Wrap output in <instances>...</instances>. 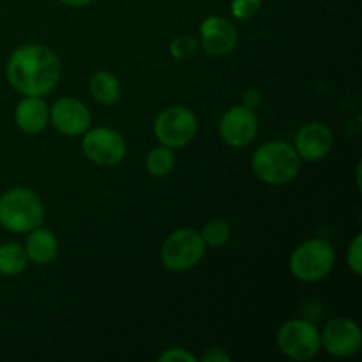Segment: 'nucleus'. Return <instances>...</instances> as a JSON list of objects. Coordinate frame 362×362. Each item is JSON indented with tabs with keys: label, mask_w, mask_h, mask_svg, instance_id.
<instances>
[{
	"label": "nucleus",
	"mask_w": 362,
	"mask_h": 362,
	"mask_svg": "<svg viewBox=\"0 0 362 362\" xmlns=\"http://www.w3.org/2000/svg\"><path fill=\"white\" fill-rule=\"evenodd\" d=\"M7 81L23 95L45 98L57 87L62 66L55 53L42 45H25L7 60Z\"/></svg>",
	"instance_id": "1"
},
{
	"label": "nucleus",
	"mask_w": 362,
	"mask_h": 362,
	"mask_svg": "<svg viewBox=\"0 0 362 362\" xmlns=\"http://www.w3.org/2000/svg\"><path fill=\"white\" fill-rule=\"evenodd\" d=\"M251 166L262 182L269 186H285L299 173L300 158L286 141H267L255 151Z\"/></svg>",
	"instance_id": "2"
},
{
	"label": "nucleus",
	"mask_w": 362,
	"mask_h": 362,
	"mask_svg": "<svg viewBox=\"0 0 362 362\" xmlns=\"http://www.w3.org/2000/svg\"><path fill=\"white\" fill-rule=\"evenodd\" d=\"M45 218L41 198L27 187H13L0 197V226L13 233H28Z\"/></svg>",
	"instance_id": "3"
},
{
	"label": "nucleus",
	"mask_w": 362,
	"mask_h": 362,
	"mask_svg": "<svg viewBox=\"0 0 362 362\" xmlns=\"http://www.w3.org/2000/svg\"><path fill=\"white\" fill-rule=\"evenodd\" d=\"M334 247L325 239H310L300 243L290 257V271L299 281L317 283L327 278L334 267Z\"/></svg>",
	"instance_id": "4"
},
{
	"label": "nucleus",
	"mask_w": 362,
	"mask_h": 362,
	"mask_svg": "<svg viewBox=\"0 0 362 362\" xmlns=\"http://www.w3.org/2000/svg\"><path fill=\"white\" fill-rule=\"evenodd\" d=\"M205 255V243L193 228H179L166 237L161 262L168 271L184 272L197 267Z\"/></svg>",
	"instance_id": "5"
},
{
	"label": "nucleus",
	"mask_w": 362,
	"mask_h": 362,
	"mask_svg": "<svg viewBox=\"0 0 362 362\" xmlns=\"http://www.w3.org/2000/svg\"><path fill=\"white\" fill-rule=\"evenodd\" d=\"M198 131L197 115L186 106H168L154 120V134L168 148H182Z\"/></svg>",
	"instance_id": "6"
},
{
	"label": "nucleus",
	"mask_w": 362,
	"mask_h": 362,
	"mask_svg": "<svg viewBox=\"0 0 362 362\" xmlns=\"http://www.w3.org/2000/svg\"><path fill=\"white\" fill-rule=\"evenodd\" d=\"M278 346L288 359L310 361L322 346L320 331L308 320H288L279 327Z\"/></svg>",
	"instance_id": "7"
},
{
	"label": "nucleus",
	"mask_w": 362,
	"mask_h": 362,
	"mask_svg": "<svg viewBox=\"0 0 362 362\" xmlns=\"http://www.w3.org/2000/svg\"><path fill=\"white\" fill-rule=\"evenodd\" d=\"M81 151L85 158L99 166H115L124 159L127 144L119 131L112 127H94L85 131Z\"/></svg>",
	"instance_id": "8"
},
{
	"label": "nucleus",
	"mask_w": 362,
	"mask_h": 362,
	"mask_svg": "<svg viewBox=\"0 0 362 362\" xmlns=\"http://www.w3.org/2000/svg\"><path fill=\"white\" fill-rule=\"evenodd\" d=\"M258 133V117L255 110L244 105L232 106L219 122V134L228 147L243 148L255 140Z\"/></svg>",
	"instance_id": "9"
},
{
	"label": "nucleus",
	"mask_w": 362,
	"mask_h": 362,
	"mask_svg": "<svg viewBox=\"0 0 362 362\" xmlns=\"http://www.w3.org/2000/svg\"><path fill=\"white\" fill-rule=\"evenodd\" d=\"M322 346L334 357H350L361 350L362 331L350 318H334L320 334Z\"/></svg>",
	"instance_id": "10"
},
{
	"label": "nucleus",
	"mask_w": 362,
	"mask_h": 362,
	"mask_svg": "<svg viewBox=\"0 0 362 362\" xmlns=\"http://www.w3.org/2000/svg\"><path fill=\"white\" fill-rule=\"evenodd\" d=\"M53 127L64 136H81L90 127V110L74 98H60L49 108Z\"/></svg>",
	"instance_id": "11"
},
{
	"label": "nucleus",
	"mask_w": 362,
	"mask_h": 362,
	"mask_svg": "<svg viewBox=\"0 0 362 362\" xmlns=\"http://www.w3.org/2000/svg\"><path fill=\"white\" fill-rule=\"evenodd\" d=\"M334 147V134L331 127L322 122H310L296 134V151L304 161H320Z\"/></svg>",
	"instance_id": "12"
},
{
	"label": "nucleus",
	"mask_w": 362,
	"mask_h": 362,
	"mask_svg": "<svg viewBox=\"0 0 362 362\" xmlns=\"http://www.w3.org/2000/svg\"><path fill=\"white\" fill-rule=\"evenodd\" d=\"M200 41L209 55H228L237 46V28L225 18L209 16L200 25Z\"/></svg>",
	"instance_id": "13"
},
{
	"label": "nucleus",
	"mask_w": 362,
	"mask_h": 362,
	"mask_svg": "<svg viewBox=\"0 0 362 362\" xmlns=\"http://www.w3.org/2000/svg\"><path fill=\"white\" fill-rule=\"evenodd\" d=\"M14 122L25 134H39L49 122V108L37 95H23L14 110Z\"/></svg>",
	"instance_id": "14"
},
{
	"label": "nucleus",
	"mask_w": 362,
	"mask_h": 362,
	"mask_svg": "<svg viewBox=\"0 0 362 362\" xmlns=\"http://www.w3.org/2000/svg\"><path fill=\"white\" fill-rule=\"evenodd\" d=\"M25 251H27L28 262H34L37 265H46L57 257L59 251V243L55 235L46 228H34L28 232L27 243H25Z\"/></svg>",
	"instance_id": "15"
},
{
	"label": "nucleus",
	"mask_w": 362,
	"mask_h": 362,
	"mask_svg": "<svg viewBox=\"0 0 362 362\" xmlns=\"http://www.w3.org/2000/svg\"><path fill=\"white\" fill-rule=\"evenodd\" d=\"M88 92L99 105L113 106L115 103H119L122 87H120V81L115 74L108 73V71H99L90 78Z\"/></svg>",
	"instance_id": "16"
},
{
	"label": "nucleus",
	"mask_w": 362,
	"mask_h": 362,
	"mask_svg": "<svg viewBox=\"0 0 362 362\" xmlns=\"http://www.w3.org/2000/svg\"><path fill=\"white\" fill-rule=\"evenodd\" d=\"M27 251L18 243H6L0 246V274L18 276L27 269Z\"/></svg>",
	"instance_id": "17"
},
{
	"label": "nucleus",
	"mask_w": 362,
	"mask_h": 362,
	"mask_svg": "<svg viewBox=\"0 0 362 362\" xmlns=\"http://www.w3.org/2000/svg\"><path fill=\"white\" fill-rule=\"evenodd\" d=\"M145 168L154 177L170 175L175 168V154L172 152V148L165 147V145L152 148L145 159Z\"/></svg>",
	"instance_id": "18"
},
{
	"label": "nucleus",
	"mask_w": 362,
	"mask_h": 362,
	"mask_svg": "<svg viewBox=\"0 0 362 362\" xmlns=\"http://www.w3.org/2000/svg\"><path fill=\"white\" fill-rule=\"evenodd\" d=\"M202 239H204L205 246H211V247H219V246H225L228 243L230 235H232V228L226 221L223 219H211L207 225H204L200 232Z\"/></svg>",
	"instance_id": "19"
},
{
	"label": "nucleus",
	"mask_w": 362,
	"mask_h": 362,
	"mask_svg": "<svg viewBox=\"0 0 362 362\" xmlns=\"http://www.w3.org/2000/svg\"><path fill=\"white\" fill-rule=\"evenodd\" d=\"M198 49V42L189 35H179L170 42V53L175 59H187V57L194 55Z\"/></svg>",
	"instance_id": "20"
},
{
	"label": "nucleus",
	"mask_w": 362,
	"mask_h": 362,
	"mask_svg": "<svg viewBox=\"0 0 362 362\" xmlns=\"http://www.w3.org/2000/svg\"><path fill=\"white\" fill-rule=\"evenodd\" d=\"M262 0H232V14L237 20H250L257 16Z\"/></svg>",
	"instance_id": "21"
},
{
	"label": "nucleus",
	"mask_w": 362,
	"mask_h": 362,
	"mask_svg": "<svg viewBox=\"0 0 362 362\" xmlns=\"http://www.w3.org/2000/svg\"><path fill=\"white\" fill-rule=\"evenodd\" d=\"M346 262H349V267L352 269V272L356 276L362 274V235L354 237V240L349 246V253H346Z\"/></svg>",
	"instance_id": "22"
},
{
	"label": "nucleus",
	"mask_w": 362,
	"mask_h": 362,
	"mask_svg": "<svg viewBox=\"0 0 362 362\" xmlns=\"http://www.w3.org/2000/svg\"><path fill=\"white\" fill-rule=\"evenodd\" d=\"M159 362H197L198 359L184 349H168L158 357Z\"/></svg>",
	"instance_id": "23"
},
{
	"label": "nucleus",
	"mask_w": 362,
	"mask_h": 362,
	"mask_svg": "<svg viewBox=\"0 0 362 362\" xmlns=\"http://www.w3.org/2000/svg\"><path fill=\"white\" fill-rule=\"evenodd\" d=\"M243 105L246 106V108H258V106L262 105V94L258 88H247V90H244L243 94Z\"/></svg>",
	"instance_id": "24"
},
{
	"label": "nucleus",
	"mask_w": 362,
	"mask_h": 362,
	"mask_svg": "<svg viewBox=\"0 0 362 362\" xmlns=\"http://www.w3.org/2000/svg\"><path fill=\"white\" fill-rule=\"evenodd\" d=\"M200 361L202 362H230L232 361V357H230L225 350L211 349L209 352H205L204 356L200 357Z\"/></svg>",
	"instance_id": "25"
},
{
	"label": "nucleus",
	"mask_w": 362,
	"mask_h": 362,
	"mask_svg": "<svg viewBox=\"0 0 362 362\" xmlns=\"http://www.w3.org/2000/svg\"><path fill=\"white\" fill-rule=\"evenodd\" d=\"M59 2L66 4V6H71V7H83V6H88V4H92L94 0H59Z\"/></svg>",
	"instance_id": "26"
}]
</instances>
